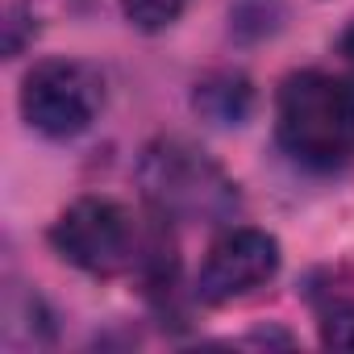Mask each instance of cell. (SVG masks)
<instances>
[{"instance_id":"obj_3","label":"cell","mask_w":354,"mask_h":354,"mask_svg":"<svg viewBox=\"0 0 354 354\" xmlns=\"http://www.w3.org/2000/svg\"><path fill=\"white\" fill-rule=\"evenodd\" d=\"M55 250L88 275H121L138 263V230L113 201L84 196L50 230Z\"/></svg>"},{"instance_id":"obj_5","label":"cell","mask_w":354,"mask_h":354,"mask_svg":"<svg viewBox=\"0 0 354 354\" xmlns=\"http://www.w3.org/2000/svg\"><path fill=\"white\" fill-rule=\"evenodd\" d=\"M279 271V242L263 230H230L225 238L213 242L201 279H196V296L205 304H230L254 288H263L271 275Z\"/></svg>"},{"instance_id":"obj_4","label":"cell","mask_w":354,"mask_h":354,"mask_svg":"<svg viewBox=\"0 0 354 354\" xmlns=\"http://www.w3.org/2000/svg\"><path fill=\"white\" fill-rule=\"evenodd\" d=\"M100 100H104L100 75L71 59H46L21 84V113L46 138L84 133L96 121Z\"/></svg>"},{"instance_id":"obj_1","label":"cell","mask_w":354,"mask_h":354,"mask_svg":"<svg viewBox=\"0 0 354 354\" xmlns=\"http://www.w3.org/2000/svg\"><path fill=\"white\" fill-rule=\"evenodd\" d=\"M279 146L313 171H333L354 154V88L325 71H296L275 100Z\"/></svg>"},{"instance_id":"obj_6","label":"cell","mask_w":354,"mask_h":354,"mask_svg":"<svg viewBox=\"0 0 354 354\" xmlns=\"http://www.w3.org/2000/svg\"><path fill=\"white\" fill-rule=\"evenodd\" d=\"M192 104L213 125H238L250 113V84H246V75H234V71L209 75L205 84H196V100Z\"/></svg>"},{"instance_id":"obj_9","label":"cell","mask_w":354,"mask_h":354,"mask_svg":"<svg viewBox=\"0 0 354 354\" xmlns=\"http://www.w3.org/2000/svg\"><path fill=\"white\" fill-rule=\"evenodd\" d=\"M337 50H342V55H346V59L354 63V21L346 26V34H342V42H337Z\"/></svg>"},{"instance_id":"obj_8","label":"cell","mask_w":354,"mask_h":354,"mask_svg":"<svg viewBox=\"0 0 354 354\" xmlns=\"http://www.w3.org/2000/svg\"><path fill=\"white\" fill-rule=\"evenodd\" d=\"M192 5V0H125V17L133 30L142 34H158L171 21H180V13Z\"/></svg>"},{"instance_id":"obj_2","label":"cell","mask_w":354,"mask_h":354,"mask_svg":"<svg viewBox=\"0 0 354 354\" xmlns=\"http://www.w3.org/2000/svg\"><path fill=\"white\" fill-rule=\"evenodd\" d=\"M142 196L158 217L171 221H201L217 225L238 213V188L230 175L192 142L184 138H158L146 146L138 162Z\"/></svg>"},{"instance_id":"obj_7","label":"cell","mask_w":354,"mask_h":354,"mask_svg":"<svg viewBox=\"0 0 354 354\" xmlns=\"http://www.w3.org/2000/svg\"><path fill=\"white\" fill-rule=\"evenodd\" d=\"M317 317H321V342L333 350H354V292L329 288L317 296Z\"/></svg>"}]
</instances>
